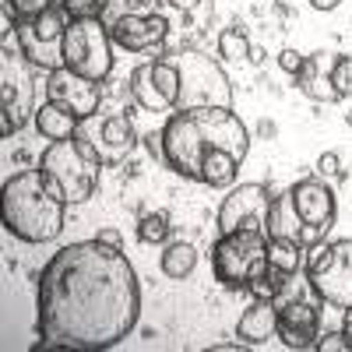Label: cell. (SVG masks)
Returning <instances> with one entry per match:
<instances>
[{
	"instance_id": "cell-40",
	"label": "cell",
	"mask_w": 352,
	"mask_h": 352,
	"mask_svg": "<svg viewBox=\"0 0 352 352\" xmlns=\"http://www.w3.org/2000/svg\"><path fill=\"white\" fill-rule=\"evenodd\" d=\"M257 131H261V138H272V134H275V124H272V120H261Z\"/></svg>"
},
{
	"instance_id": "cell-10",
	"label": "cell",
	"mask_w": 352,
	"mask_h": 352,
	"mask_svg": "<svg viewBox=\"0 0 352 352\" xmlns=\"http://www.w3.org/2000/svg\"><path fill=\"white\" fill-rule=\"evenodd\" d=\"M71 14L64 11V4H53L50 11L36 14V18H21L18 21V36L14 46L25 53V60L43 71H56L64 67V36H67Z\"/></svg>"
},
{
	"instance_id": "cell-2",
	"label": "cell",
	"mask_w": 352,
	"mask_h": 352,
	"mask_svg": "<svg viewBox=\"0 0 352 352\" xmlns=\"http://www.w3.org/2000/svg\"><path fill=\"white\" fill-rule=\"evenodd\" d=\"M159 134L166 169L204 187H232L250 152V131L232 106L176 109Z\"/></svg>"
},
{
	"instance_id": "cell-42",
	"label": "cell",
	"mask_w": 352,
	"mask_h": 352,
	"mask_svg": "<svg viewBox=\"0 0 352 352\" xmlns=\"http://www.w3.org/2000/svg\"><path fill=\"white\" fill-rule=\"evenodd\" d=\"M138 4H148V0H138Z\"/></svg>"
},
{
	"instance_id": "cell-4",
	"label": "cell",
	"mask_w": 352,
	"mask_h": 352,
	"mask_svg": "<svg viewBox=\"0 0 352 352\" xmlns=\"http://www.w3.org/2000/svg\"><path fill=\"white\" fill-rule=\"evenodd\" d=\"M39 169L46 176V187L64 204H85L99 187L102 159L92 141L74 134L67 141H50V148L39 155Z\"/></svg>"
},
{
	"instance_id": "cell-6",
	"label": "cell",
	"mask_w": 352,
	"mask_h": 352,
	"mask_svg": "<svg viewBox=\"0 0 352 352\" xmlns=\"http://www.w3.org/2000/svg\"><path fill=\"white\" fill-rule=\"evenodd\" d=\"M268 257V232L261 229H232L219 232V240L212 247V272L215 282L229 292H240L250 285V275Z\"/></svg>"
},
{
	"instance_id": "cell-22",
	"label": "cell",
	"mask_w": 352,
	"mask_h": 352,
	"mask_svg": "<svg viewBox=\"0 0 352 352\" xmlns=\"http://www.w3.org/2000/svg\"><path fill=\"white\" fill-rule=\"evenodd\" d=\"M159 268H162V275H166V278L184 282V278H187V275H194V268H197V247H194V243H184V240L169 243V247L162 250Z\"/></svg>"
},
{
	"instance_id": "cell-24",
	"label": "cell",
	"mask_w": 352,
	"mask_h": 352,
	"mask_svg": "<svg viewBox=\"0 0 352 352\" xmlns=\"http://www.w3.org/2000/svg\"><path fill=\"white\" fill-rule=\"evenodd\" d=\"M303 254H307V247L292 243V240H268V264L285 275H296L303 268Z\"/></svg>"
},
{
	"instance_id": "cell-32",
	"label": "cell",
	"mask_w": 352,
	"mask_h": 352,
	"mask_svg": "<svg viewBox=\"0 0 352 352\" xmlns=\"http://www.w3.org/2000/svg\"><path fill=\"white\" fill-rule=\"evenodd\" d=\"M14 18L18 14H14L11 4H0V43H4V46H11V39L18 36V21Z\"/></svg>"
},
{
	"instance_id": "cell-33",
	"label": "cell",
	"mask_w": 352,
	"mask_h": 352,
	"mask_svg": "<svg viewBox=\"0 0 352 352\" xmlns=\"http://www.w3.org/2000/svg\"><path fill=\"white\" fill-rule=\"evenodd\" d=\"M303 60H307V56H303L300 50H292V46H285V50L278 53V67H282L285 74H292V78H296V74H300V67H303Z\"/></svg>"
},
{
	"instance_id": "cell-26",
	"label": "cell",
	"mask_w": 352,
	"mask_h": 352,
	"mask_svg": "<svg viewBox=\"0 0 352 352\" xmlns=\"http://www.w3.org/2000/svg\"><path fill=\"white\" fill-rule=\"evenodd\" d=\"M169 236V215L166 212H148V215H141L138 219V240L141 243H166Z\"/></svg>"
},
{
	"instance_id": "cell-28",
	"label": "cell",
	"mask_w": 352,
	"mask_h": 352,
	"mask_svg": "<svg viewBox=\"0 0 352 352\" xmlns=\"http://www.w3.org/2000/svg\"><path fill=\"white\" fill-rule=\"evenodd\" d=\"M60 4H64V11L71 18H102L109 0H60Z\"/></svg>"
},
{
	"instance_id": "cell-35",
	"label": "cell",
	"mask_w": 352,
	"mask_h": 352,
	"mask_svg": "<svg viewBox=\"0 0 352 352\" xmlns=\"http://www.w3.org/2000/svg\"><path fill=\"white\" fill-rule=\"evenodd\" d=\"M144 141H148V152H152L155 159H162V134H148Z\"/></svg>"
},
{
	"instance_id": "cell-17",
	"label": "cell",
	"mask_w": 352,
	"mask_h": 352,
	"mask_svg": "<svg viewBox=\"0 0 352 352\" xmlns=\"http://www.w3.org/2000/svg\"><path fill=\"white\" fill-rule=\"evenodd\" d=\"M331 67H335V53H310L300 74H296V85H300V92L314 102H338V92H335V85H331Z\"/></svg>"
},
{
	"instance_id": "cell-41",
	"label": "cell",
	"mask_w": 352,
	"mask_h": 352,
	"mask_svg": "<svg viewBox=\"0 0 352 352\" xmlns=\"http://www.w3.org/2000/svg\"><path fill=\"white\" fill-rule=\"evenodd\" d=\"M345 124H349V127H352V113H345Z\"/></svg>"
},
{
	"instance_id": "cell-14",
	"label": "cell",
	"mask_w": 352,
	"mask_h": 352,
	"mask_svg": "<svg viewBox=\"0 0 352 352\" xmlns=\"http://www.w3.org/2000/svg\"><path fill=\"white\" fill-rule=\"evenodd\" d=\"M109 36H113L116 46L127 50V53H148L169 36V21L162 14H138V11H131V14H120L109 25Z\"/></svg>"
},
{
	"instance_id": "cell-29",
	"label": "cell",
	"mask_w": 352,
	"mask_h": 352,
	"mask_svg": "<svg viewBox=\"0 0 352 352\" xmlns=\"http://www.w3.org/2000/svg\"><path fill=\"white\" fill-rule=\"evenodd\" d=\"M317 176L320 180H328V184H338V180H345V169H342V159H338V152H324L317 159Z\"/></svg>"
},
{
	"instance_id": "cell-21",
	"label": "cell",
	"mask_w": 352,
	"mask_h": 352,
	"mask_svg": "<svg viewBox=\"0 0 352 352\" xmlns=\"http://www.w3.org/2000/svg\"><path fill=\"white\" fill-rule=\"evenodd\" d=\"M131 96H134V102L141 106V109H152V113H166V109H173L169 102H166V96L159 92V85H155V71H152V60L148 64H138L134 71H131Z\"/></svg>"
},
{
	"instance_id": "cell-23",
	"label": "cell",
	"mask_w": 352,
	"mask_h": 352,
	"mask_svg": "<svg viewBox=\"0 0 352 352\" xmlns=\"http://www.w3.org/2000/svg\"><path fill=\"white\" fill-rule=\"evenodd\" d=\"M289 278H292V275H285V272L272 268L268 257H264V264H261V268L250 275L247 292H250L254 300H278V296H282V289L289 285Z\"/></svg>"
},
{
	"instance_id": "cell-18",
	"label": "cell",
	"mask_w": 352,
	"mask_h": 352,
	"mask_svg": "<svg viewBox=\"0 0 352 352\" xmlns=\"http://www.w3.org/2000/svg\"><path fill=\"white\" fill-rule=\"evenodd\" d=\"M275 335H278V303L275 300H254L236 320V338L243 345H264Z\"/></svg>"
},
{
	"instance_id": "cell-38",
	"label": "cell",
	"mask_w": 352,
	"mask_h": 352,
	"mask_svg": "<svg viewBox=\"0 0 352 352\" xmlns=\"http://www.w3.org/2000/svg\"><path fill=\"white\" fill-rule=\"evenodd\" d=\"M169 4H173L176 11H194V8L201 4V0H169Z\"/></svg>"
},
{
	"instance_id": "cell-9",
	"label": "cell",
	"mask_w": 352,
	"mask_h": 352,
	"mask_svg": "<svg viewBox=\"0 0 352 352\" xmlns=\"http://www.w3.org/2000/svg\"><path fill=\"white\" fill-rule=\"evenodd\" d=\"M176 71H180V102H176V109L232 106V85L226 71L201 50L176 53Z\"/></svg>"
},
{
	"instance_id": "cell-34",
	"label": "cell",
	"mask_w": 352,
	"mask_h": 352,
	"mask_svg": "<svg viewBox=\"0 0 352 352\" xmlns=\"http://www.w3.org/2000/svg\"><path fill=\"white\" fill-rule=\"evenodd\" d=\"M96 240H102V243H109V247H120V250H124V236H120L116 229H109V226L96 232Z\"/></svg>"
},
{
	"instance_id": "cell-27",
	"label": "cell",
	"mask_w": 352,
	"mask_h": 352,
	"mask_svg": "<svg viewBox=\"0 0 352 352\" xmlns=\"http://www.w3.org/2000/svg\"><path fill=\"white\" fill-rule=\"evenodd\" d=\"M331 85H335L338 99H352V56H349V53H335Z\"/></svg>"
},
{
	"instance_id": "cell-11",
	"label": "cell",
	"mask_w": 352,
	"mask_h": 352,
	"mask_svg": "<svg viewBox=\"0 0 352 352\" xmlns=\"http://www.w3.org/2000/svg\"><path fill=\"white\" fill-rule=\"evenodd\" d=\"M292 201H296V212L307 226L303 232V247H314L320 243L331 232L335 226V215H338V204H335V190L328 187V180L320 176H310V180H300L292 184Z\"/></svg>"
},
{
	"instance_id": "cell-25",
	"label": "cell",
	"mask_w": 352,
	"mask_h": 352,
	"mask_svg": "<svg viewBox=\"0 0 352 352\" xmlns=\"http://www.w3.org/2000/svg\"><path fill=\"white\" fill-rule=\"evenodd\" d=\"M250 39L243 28H222L219 32V56L222 60H250Z\"/></svg>"
},
{
	"instance_id": "cell-7",
	"label": "cell",
	"mask_w": 352,
	"mask_h": 352,
	"mask_svg": "<svg viewBox=\"0 0 352 352\" xmlns=\"http://www.w3.org/2000/svg\"><path fill=\"white\" fill-rule=\"evenodd\" d=\"M28 120H36V81L32 64L14 46L0 50V134L11 138Z\"/></svg>"
},
{
	"instance_id": "cell-31",
	"label": "cell",
	"mask_w": 352,
	"mask_h": 352,
	"mask_svg": "<svg viewBox=\"0 0 352 352\" xmlns=\"http://www.w3.org/2000/svg\"><path fill=\"white\" fill-rule=\"evenodd\" d=\"M4 4H11L14 14H18V21H21V18H36V14L50 11L53 0H4Z\"/></svg>"
},
{
	"instance_id": "cell-16",
	"label": "cell",
	"mask_w": 352,
	"mask_h": 352,
	"mask_svg": "<svg viewBox=\"0 0 352 352\" xmlns=\"http://www.w3.org/2000/svg\"><path fill=\"white\" fill-rule=\"evenodd\" d=\"M88 141L96 144L102 166H116V162H124V159L134 152L138 131H134V124L127 120L124 113H113V116H106V120L99 124V131L88 138Z\"/></svg>"
},
{
	"instance_id": "cell-5",
	"label": "cell",
	"mask_w": 352,
	"mask_h": 352,
	"mask_svg": "<svg viewBox=\"0 0 352 352\" xmlns=\"http://www.w3.org/2000/svg\"><path fill=\"white\" fill-rule=\"evenodd\" d=\"M303 268L310 278V289L320 303L335 310L352 307V240H331L307 247Z\"/></svg>"
},
{
	"instance_id": "cell-19",
	"label": "cell",
	"mask_w": 352,
	"mask_h": 352,
	"mask_svg": "<svg viewBox=\"0 0 352 352\" xmlns=\"http://www.w3.org/2000/svg\"><path fill=\"white\" fill-rule=\"evenodd\" d=\"M264 232H268V240H292L303 247V219L296 212V201H292V190L272 197V208H268V222H264Z\"/></svg>"
},
{
	"instance_id": "cell-37",
	"label": "cell",
	"mask_w": 352,
	"mask_h": 352,
	"mask_svg": "<svg viewBox=\"0 0 352 352\" xmlns=\"http://www.w3.org/2000/svg\"><path fill=\"white\" fill-rule=\"evenodd\" d=\"M243 349V342H219V345H212V352H240Z\"/></svg>"
},
{
	"instance_id": "cell-12",
	"label": "cell",
	"mask_w": 352,
	"mask_h": 352,
	"mask_svg": "<svg viewBox=\"0 0 352 352\" xmlns=\"http://www.w3.org/2000/svg\"><path fill=\"white\" fill-rule=\"evenodd\" d=\"M268 208H272V194L264 184H240V187L232 184L219 208V232H232V229H261L264 232Z\"/></svg>"
},
{
	"instance_id": "cell-20",
	"label": "cell",
	"mask_w": 352,
	"mask_h": 352,
	"mask_svg": "<svg viewBox=\"0 0 352 352\" xmlns=\"http://www.w3.org/2000/svg\"><path fill=\"white\" fill-rule=\"evenodd\" d=\"M36 131L46 138V141H67V138H74L78 134V116L74 113H67L64 106H56V102H43V106H36Z\"/></svg>"
},
{
	"instance_id": "cell-36",
	"label": "cell",
	"mask_w": 352,
	"mask_h": 352,
	"mask_svg": "<svg viewBox=\"0 0 352 352\" xmlns=\"http://www.w3.org/2000/svg\"><path fill=\"white\" fill-rule=\"evenodd\" d=\"M338 4H342V0H310V8H314V11H335Z\"/></svg>"
},
{
	"instance_id": "cell-3",
	"label": "cell",
	"mask_w": 352,
	"mask_h": 352,
	"mask_svg": "<svg viewBox=\"0 0 352 352\" xmlns=\"http://www.w3.org/2000/svg\"><path fill=\"white\" fill-rule=\"evenodd\" d=\"M67 204L46 187L43 169H21L0 190V219L11 236L25 243H50L64 232Z\"/></svg>"
},
{
	"instance_id": "cell-1",
	"label": "cell",
	"mask_w": 352,
	"mask_h": 352,
	"mask_svg": "<svg viewBox=\"0 0 352 352\" xmlns=\"http://www.w3.org/2000/svg\"><path fill=\"white\" fill-rule=\"evenodd\" d=\"M141 317V285L120 247L81 240L60 247L39 275L36 328L43 342L32 349L120 345Z\"/></svg>"
},
{
	"instance_id": "cell-39",
	"label": "cell",
	"mask_w": 352,
	"mask_h": 352,
	"mask_svg": "<svg viewBox=\"0 0 352 352\" xmlns=\"http://www.w3.org/2000/svg\"><path fill=\"white\" fill-rule=\"evenodd\" d=\"M342 331H345V338H349V345H352V307L345 310V320H342Z\"/></svg>"
},
{
	"instance_id": "cell-13",
	"label": "cell",
	"mask_w": 352,
	"mask_h": 352,
	"mask_svg": "<svg viewBox=\"0 0 352 352\" xmlns=\"http://www.w3.org/2000/svg\"><path fill=\"white\" fill-rule=\"evenodd\" d=\"M102 81H92V78H81L74 74L71 67H56V71H46V99L64 106L67 113H74L78 120H88L99 102H102Z\"/></svg>"
},
{
	"instance_id": "cell-8",
	"label": "cell",
	"mask_w": 352,
	"mask_h": 352,
	"mask_svg": "<svg viewBox=\"0 0 352 352\" xmlns=\"http://www.w3.org/2000/svg\"><path fill=\"white\" fill-rule=\"evenodd\" d=\"M113 36L102 18H71L64 36V67L81 78L106 81L113 71Z\"/></svg>"
},
{
	"instance_id": "cell-15",
	"label": "cell",
	"mask_w": 352,
	"mask_h": 352,
	"mask_svg": "<svg viewBox=\"0 0 352 352\" xmlns=\"http://www.w3.org/2000/svg\"><path fill=\"white\" fill-rule=\"evenodd\" d=\"M320 335V310L303 300H289L278 307V338L285 349H314Z\"/></svg>"
},
{
	"instance_id": "cell-30",
	"label": "cell",
	"mask_w": 352,
	"mask_h": 352,
	"mask_svg": "<svg viewBox=\"0 0 352 352\" xmlns=\"http://www.w3.org/2000/svg\"><path fill=\"white\" fill-rule=\"evenodd\" d=\"M317 352H352L345 331H324V335H317Z\"/></svg>"
}]
</instances>
